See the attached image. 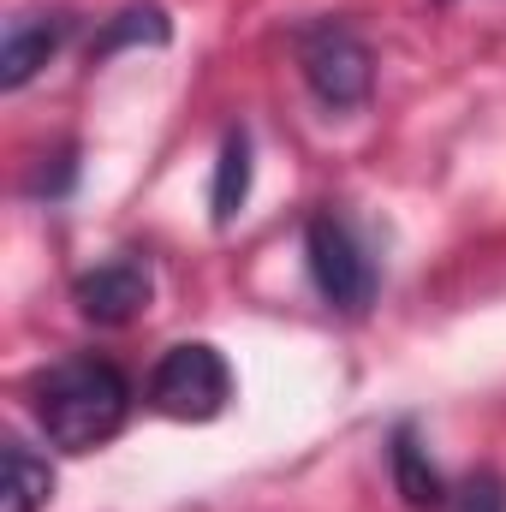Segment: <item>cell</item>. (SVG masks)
Instances as JSON below:
<instances>
[{"instance_id": "1", "label": "cell", "mask_w": 506, "mask_h": 512, "mask_svg": "<svg viewBox=\"0 0 506 512\" xmlns=\"http://www.w3.org/2000/svg\"><path fill=\"white\" fill-rule=\"evenodd\" d=\"M131 399H137L131 376L114 358L78 352V358L48 364L30 382V417L48 435V447H60V453H96V447H108L126 429Z\"/></svg>"}, {"instance_id": "2", "label": "cell", "mask_w": 506, "mask_h": 512, "mask_svg": "<svg viewBox=\"0 0 506 512\" xmlns=\"http://www.w3.org/2000/svg\"><path fill=\"white\" fill-rule=\"evenodd\" d=\"M292 54H298V72L310 84V96L328 108V114H352L370 102L376 90V54L370 42L346 24V18H310L292 30Z\"/></svg>"}, {"instance_id": "3", "label": "cell", "mask_w": 506, "mask_h": 512, "mask_svg": "<svg viewBox=\"0 0 506 512\" xmlns=\"http://www.w3.org/2000/svg\"><path fill=\"white\" fill-rule=\"evenodd\" d=\"M304 262H310V280H316V292H322L328 310L364 316L376 304L381 268H376V256L364 251V239H358V227L346 215H334V209L310 215V227H304Z\"/></svg>"}, {"instance_id": "4", "label": "cell", "mask_w": 506, "mask_h": 512, "mask_svg": "<svg viewBox=\"0 0 506 512\" xmlns=\"http://www.w3.org/2000/svg\"><path fill=\"white\" fill-rule=\"evenodd\" d=\"M149 405L173 423H209L233 405V370L209 340H179L149 370Z\"/></svg>"}, {"instance_id": "5", "label": "cell", "mask_w": 506, "mask_h": 512, "mask_svg": "<svg viewBox=\"0 0 506 512\" xmlns=\"http://www.w3.org/2000/svg\"><path fill=\"white\" fill-rule=\"evenodd\" d=\"M149 298H155V268H149V256H137V251L108 256V262H96V268H84L72 280V304L96 328H126V322H137L149 310Z\"/></svg>"}, {"instance_id": "6", "label": "cell", "mask_w": 506, "mask_h": 512, "mask_svg": "<svg viewBox=\"0 0 506 512\" xmlns=\"http://www.w3.org/2000/svg\"><path fill=\"white\" fill-rule=\"evenodd\" d=\"M72 30H78V18L72 12H18L12 24H6V42H0V90H24L66 42H72Z\"/></svg>"}, {"instance_id": "7", "label": "cell", "mask_w": 506, "mask_h": 512, "mask_svg": "<svg viewBox=\"0 0 506 512\" xmlns=\"http://www.w3.org/2000/svg\"><path fill=\"white\" fill-rule=\"evenodd\" d=\"M251 179H256V143L245 126H227L221 137V155H215V185H209V221L227 233L245 203H251Z\"/></svg>"}, {"instance_id": "8", "label": "cell", "mask_w": 506, "mask_h": 512, "mask_svg": "<svg viewBox=\"0 0 506 512\" xmlns=\"http://www.w3.org/2000/svg\"><path fill=\"white\" fill-rule=\"evenodd\" d=\"M387 465H393V489L411 512H441L447 507V483L429 465V447L417 441V423H399L387 435Z\"/></svg>"}, {"instance_id": "9", "label": "cell", "mask_w": 506, "mask_h": 512, "mask_svg": "<svg viewBox=\"0 0 506 512\" xmlns=\"http://www.w3.org/2000/svg\"><path fill=\"white\" fill-rule=\"evenodd\" d=\"M167 42H173V18H167V6L143 0V6H126V12H114V18L102 24V36L90 42V66L114 60L120 48H167Z\"/></svg>"}, {"instance_id": "10", "label": "cell", "mask_w": 506, "mask_h": 512, "mask_svg": "<svg viewBox=\"0 0 506 512\" xmlns=\"http://www.w3.org/2000/svg\"><path fill=\"white\" fill-rule=\"evenodd\" d=\"M54 501V465L30 441H6V501L0 512H42Z\"/></svg>"}, {"instance_id": "11", "label": "cell", "mask_w": 506, "mask_h": 512, "mask_svg": "<svg viewBox=\"0 0 506 512\" xmlns=\"http://www.w3.org/2000/svg\"><path fill=\"white\" fill-rule=\"evenodd\" d=\"M72 185H78V143L42 149L30 161V173H24V197L30 203H60V197H72Z\"/></svg>"}, {"instance_id": "12", "label": "cell", "mask_w": 506, "mask_h": 512, "mask_svg": "<svg viewBox=\"0 0 506 512\" xmlns=\"http://www.w3.org/2000/svg\"><path fill=\"white\" fill-rule=\"evenodd\" d=\"M441 512H506V477L501 471H465L453 489H447V507Z\"/></svg>"}]
</instances>
